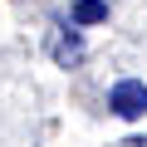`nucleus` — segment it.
I'll return each instance as SVG.
<instances>
[{
    "label": "nucleus",
    "mask_w": 147,
    "mask_h": 147,
    "mask_svg": "<svg viewBox=\"0 0 147 147\" xmlns=\"http://www.w3.org/2000/svg\"><path fill=\"white\" fill-rule=\"evenodd\" d=\"M108 108H113L118 118H142V113H147V84H142V79H123V84H113Z\"/></svg>",
    "instance_id": "f257e3e1"
},
{
    "label": "nucleus",
    "mask_w": 147,
    "mask_h": 147,
    "mask_svg": "<svg viewBox=\"0 0 147 147\" xmlns=\"http://www.w3.org/2000/svg\"><path fill=\"white\" fill-rule=\"evenodd\" d=\"M49 49H54L59 64H79V59H84V39H79V34H54Z\"/></svg>",
    "instance_id": "f03ea898"
},
{
    "label": "nucleus",
    "mask_w": 147,
    "mask_h": 147,
    "mask_svg": "<svg viewBox=\"0 0 147 147\" xmlns=\"http://www.w3.org/2000/svg\"><path fill=\"white\" fill-rule=\"evenodd\" d=\"M108 20V0H79L74 5V25H103Z\"/></svg>",
    "instance_id": "7ed1b4c3"
}]
</instances>
